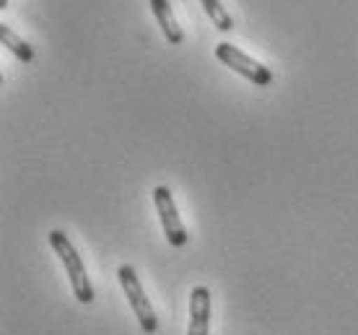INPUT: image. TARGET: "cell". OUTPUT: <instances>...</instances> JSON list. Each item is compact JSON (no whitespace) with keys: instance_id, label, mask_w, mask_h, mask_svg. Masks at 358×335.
<instances>
[{"instance_id":"6da1fadb","label":"cell","mask_w":358,"mask_h":335,"mask_svg":"<svg viewBox=\"0 0 358 335\" xmlns=\"http://www.w3.org/2000/svg\"><path fill=\"white\" fill-rule=\"evenodd\" d=\"M50 245H52V250L60 255V260H63L76 299L83 301V304H91V301H94V286H91L89 276H86V265H83L81 255L76 252V247H73V242L68 239V234L60 231V229L50 231Z\"/></svg>"},{"instance_id":"3957f363","label":"cell","mask_w":358,"mask_h":335,"mask_svg":"<svg viewBox=\"0 0 358 335\" xmlns=\"http://www.w3.org/2000/svg\"><path fill=\"white\" fill-rule=\"evenodd\" d=\"M215 57H218L221 63L229 65L231 71L239 73V76L250 78L252 83H257V86H270V83H273V73H270V68H265V65L257 63V60H252L250 55L242 52V50H236V47H231L229 42H221V45L215 47Z\"/></svg>"},{"instance_id":"5b68a950","label":"cell","mask_w":358,"mask_h":335,"mask_svg":"<svg viewBox=\"0 0 358 335\" xmlns=\"http://www.w3.org/2000/svg\"><path fill=\"white\" fill-rule=\"evenodd\" d=\"M210 327V291L195 286L189 294V327L187 335H208Z\"/></svg>"},{"instance_id":"52a82bcc","label":"cell","mask_w":358,"mask_h":335,"mask_svg":"<svg viewBox=\"0 0 358 335\" xmlns=\"http://www.w3.org/2000/svg\"><path fill=\"white\" fill-rule=\"evenodd\" d=\"M0 42H3V47H8L18 60H24V63H31V60H34V50L29 47V42H24V39H21L10 27H6V24L0 27Z\"/></svg>"},{"instance_id":"277c9868","label":"cell","mask_w":358,"mask_h":335,"mask_svg":"<svg viewBox=\"0 0 358 335\" xmlns=\"http://www.w3.org/2000/svg\"><path fill=\"white\" fill-rule=\"evenodd\" d=\"M153 203H156V211H159V218H162V227H164V234L169 239V245L174 247H185L187 245V229L182 224V218L177 213V203L171 198V190L169 187H156L153 190Z\"/></svg>"},{"instance_id":"ba28073f","label":"cell","mask_w":358,"mask_h":335,"mask_svg":"<svg viewBox=\"0 0 358 335\" xmlns=\"http://www.w3.org/2000/svg\"><path fill=\"white\" fill-rule=\"evenodd\" d=\"M200 3H203L206 13L210 16V21H213V27H218L221 31H231L234 18H231V13L221 6V0H200Z\"/></svg>"},{"instance_id":"8992f818","label":"cell","mask_w":358,"mask_h":335,"mask_svg":"<svg viewBox=\"0 0 358 335\" xmlns=\"http://www.w3.org/2000/svg\"><path fill=\"white\" fill-rule=\"evenodd\" d=\"M151 10L156 21H159V27H162L164 36L169 39V45H182L185 42V31L179 29L177 18L171 13V6L169 0H151Z\"/></svg>"},{"instance_id":"7a4b0ae2","label":"cell","mask_w":358,"mask_h":335,"mask_svg":"<svg viewBox=\"0 0 358 335\" xmlns=\"http://www.w3.org/2000/svg\"><path fill=\"white\" fill-rule=\"evenodd\" d=\"M117 278H120V283H122V291H125L127 301H130L135 318H138V322H141V327H143V333L153 335L156 330H159V320H156V312H153L151 301H148V297H145L143 283H141V278H138L135 268L122 265V268L117 271Z\"/></svg>"}]
</instances>
